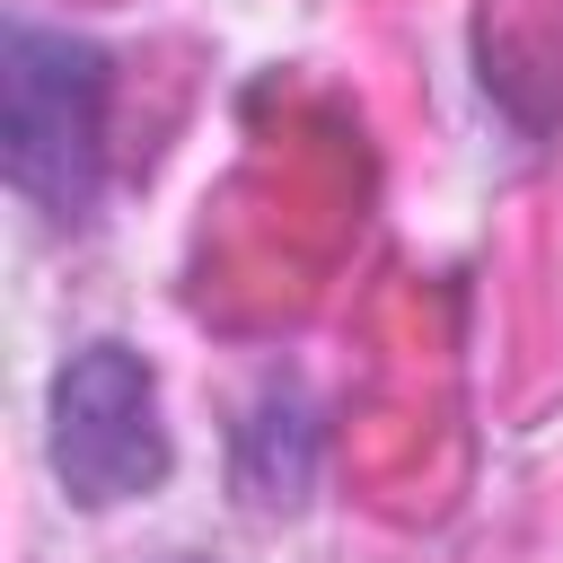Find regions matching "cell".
Returning <instances> with one entry per match:
<instances>
[{"instance_id":"6da1fadb","label":"cell","mask_w":563,"mask_h":563,"mask_svg":"<svg viewBox=\"0 0 563 563\" xmlns=\"http://www.w3.org/2000/svg\"><path fill=\"white\" fill-rule=\"evenodd\" d=\"M106 97H114L106 44H88L70 26L9 18V35H0V158H9V185L44 220H88V202L106 185Z\"/></svg>"},{"instance_id":"7a4b0ae2","label":"cell","mask_w":563,"mask_h":563,"mask_svg":"<svg viewBox=\"0 0 563 563\" xmlns=\"http://www.w3.org/2000/svg\"><path fill=\"white\" fill-rule=\"evenodd\" d=\"M44 466L79 510L150 501L167 484L176 440H167V413H158L150 352L97 334L53 369V387H44Z\"/></svg>"},{"instance_id":"3957f363","label":"cell","mask_w":563,"mask_h":563,"mask_svg":"<svg viewBox=\"0 0 563 563\" xmlns=\"http://www.w3.org/2000/svg\"><path fill=\"white\" fill-rule=\"evenodd\" d=\"M158 563H202V554H158Z\"/></svg>"}]
</instances>
